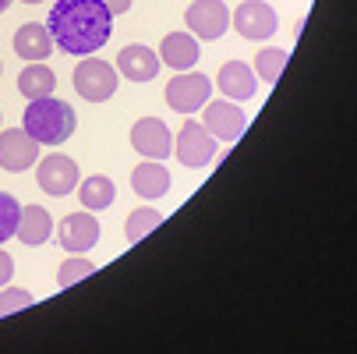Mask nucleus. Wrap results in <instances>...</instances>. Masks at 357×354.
<instances>
[{
  "label": "nucleus",
  "mask_w": 357,
  "mask_h": 354,
  "mask_svg": "<svg viewBox=\"0 0 357 354\" xmlns=\"http://www.w3.org/2000/svg\"><path fill=\"white\" fill-rule=\"evenodd\" d=\"M50 36L54 46L71 57H92L114 36V15L99 0H57L50 8Z\"/></svg>",
  "instance_id": "obj_1"
},
{
  "label": "nucleus",
  "mask_w": 357,
  "mask_h": 354,
  "mask_svg": "<svg viewBox=\"0 0 357 354\" xmlns=\"http://www.w3.org/2000/svg\"><path fill=\"white\" fill-rule=\"evenodd\" d=\"M22 128H25L39 145H64V142L75 135L78 117H75V107H68L64 99H57V96H39V99H29L25 117H22Z\"/></svg>",
  "instance_id": "obj_2"
},
{
  "label": "nucleus",
  "mask_w": 357,
  "mask_h": 354,
  "mask_svg": "<svg viewBox=\"0 0 357 354\" xmlns=\"http://www.w3.org/2000/svg\"><path fill=\"white\" fill-rule=\"evenodd\" d=\"M75 92L82 99H89V103H103V99H110L121 85L117 78V68L107 64V61H99V57H85L78 68H75Z\"/></svg>",
  "instance_id": "obj_3"
},
{
  "label": "nucleus",
  "mask_w": 357,
  "mask_h": 354,
  "mask_svg": "<svg viewBox=\"0 0 357 354\" xmlns=\"http://www.w3.org/2000/svg\"><path fill=\"white\" fill-rule=\"evenodd\" d=\"M213 96V82L202 71H177V78H170L167 85V107L177 114H195L209 103Z\"/></svg>",
  "instance_id": "obj_4"
},
{
  "label": "nucleus",
  "mask_w": 357,
  "mask_h": 354,
  "mask_svg": "<svg viewBox=\"0 0 357 354\" xmlns=\"http://www.w3.org/2000/svg\"><path fill=\"white\" fill-rule=\"evenodd\" d=\"M174 153L184 167L198 170V167H206L213 163L216 156V138L206 131V124H198V121H184V128L177 131V142H174Z\"/></svg>",
  "instance_id": "obj_5"
},
{
  "label": "nucleus",
  "mask_w": 357,
  "mask_h": 354,
  "mask_svg": "<svg viewBox=\"0 0 357 354\" xmlns=\"http://www.w3.org/2000/svg\"><path fill=\"white\" fill-rule=\"evenodd\" d=\"M230 25H234L244 39L266 43V39H273V36H276L280 18H276V11L266 4V0H244V4L230 15Z\"/></svg>",
  "instance_id": "obj_6"
},
{
  "label": "nucleus",
  "mask_w": 357,
  "mask_h": 354,
  "mask_svg": "<svg viewBox=\"0 0 357 354\" xmlns=\"http://www.w3.org/2000/svg\"><path fill=\"white\" fill-rule=\"evenodd\" d=\"M78 177H82L78 174V163L71 156H64V153H50L46 160H36V181H39L43 191H50L54 198L71 195L75 184H78Z\"/></svg>",
  "instance_id": "obj_7"
},
{
  "label": "nucleus",
  "mask_w": 357,
  "mask_h": 354,
  "mask_svg": "<svg viewBox=\"0 0 357 354\" xmlns=\"http://www.w3.org/2000/svg\"><path fill=\"white\" fill-rule=\"evenodd\" d=\"M184 22H188V32L195 39H220L230 29V8L223 0H195L184 15Z\"/></svg>",
  "instance_id": "obj_8"
},
{
  "label": "nucleus",
  "mask_w": 357,
  "mask_h": 354,
  "mask_svg": "<svg viewBox=\"0 0 357 354\" xmlns=\"http://www.w3.org/2000/svg\"><path fill=\"white\" fill-rule=\"evenodd\" d=\"M131 149L142 153L145 160H167L174 153V135L167 128V121L160 117H142L131 128Z\"/></svg>",
  "instance_id": "obj_9"
},
{
  "label": "nucleus",
  "mask_w": 357,
  "mask_h": 354,
  "mask_svg": "<svg viewBox=\"0 0 357 354\" xmlns=\"http://www.w3.org/2000/svg\"><path fill=\"white\" fill-rule=\"evenodd\" d=\"M36 160H39V142L25 128L0 131V167L8 174H25L29 167H36Z\"/></svg>",
  "instance_id": "obj_10"
},
{
  "label": "nucleus",
  "mask_w": 357,
  "mask_h": 354,
  "mask_svg": "<svg viewBox=\"0 0 357 354\" xmlns=\"http://www.w3.org/2000/svg\"><path fill=\"white\" fill-rule=\"evenodd\" d=\"M206 131L213 135V138H220V142H237L241 135H244V124H248V117H244V110L234 103V99H209L206 107Z\"/></svg>",
  "instance_id": "obj_11"
},
{
  "label": "nucleus",
  "mask_w": 357,
  "mask_h": 354,
  "mask_svg": "<svg viewBox=\"0 0 357 354\" xmlns=\"http://www.w3.org/2000/svg\"><path fill=\"white\" fill-rule=\"evenodd\" d=\"M57 241H61V248L71 251V256H85V251L96 248V241H99V220L89 209L85 213H71V216L61 220Z\"/></svg>",
  "instance_id": "obj_12"
},
{
  "label": "nucleus",
  "mask_w": 357,
  "mask_h": 354,
  "mask_svg": "<svg viewBox=\"0 0 357 354\" xmlns=\"http://www.w3.org/2000/svg\"><path fill=\"white\" fill-rule=\"evenodd\" d=\"M117 71L131 82H152L160 75V54L142 43H128L117 54Z\"/></svg>",
  "instance_id": "obj_13"
},
{
  "label": "nucleus",
  "mask_w": 357,
  "mask_h": 354,
  "mask_svg": "<svg viewBox=\"0 0 357 354\" xmlns=\"http://www.w3.org/2000/svg\"><path fill=\"white\" fill-rule=\"evenodd\" d=\"M198 57H202V46L191 32H170L160 43V61L174 71H191L198 64Z\"/></svg>",
  "instance_id": "obj_14"
},
{
  "label": "nucleus",
  "mask_w": 357,
  "mask_h": 354,
  "mask_svg": "<svg viewBox=\"0 0 357 354\" xmlns=\"http://www.w3.org/2000/svg\"><path fill=\"white\" fill-rule=\"evenodd\" d=\"M54 50H57V46H54V36H50V29L39 25V22H25V25L15 32V54L25 57L29 64H32V61H46Z\"/></svg>",
  "instance_id": "obj_15"
},
{
  "label": "nucleus",
  "mask_w": 357,
  "mask_h": 354,
  "mask_svg": "<svg viewBox=\"0 0 357 354\" xmlns=\"http://www.w3.org/2000/svg\"><path fill=\"white\" fill-rule=\"evenodd\" d=\"M216 82H220L227 99H241V103H248V99L255 96V89H259V78H255L251 64H244V61H227L220 68Z\"/></svg>",
  "instance_id": "obj_16"
},
{
  "label": "nucleus",
  "mask_w": 357,
  "mask_h": 354,
  "mask_svg": "<svg viewBox=\"0 0 357 354\" xmlns=\"http://www.w3.org/2000/svg\"><path fill=\"white\" fill-rule=\"evenodd\" d=\"M131 188L135 195L142 198H163L170 191V170L163 167V160H149V163H138L131 170Z\"/></svg>",
  "instance_id": "obj_17"
},
{
  "label": "nucleus",
  "mask_w": 357,
  "mask_h": 354,
  "mask_svg": "<svg viewBox=\"0 0 357 354\" xmlns=\"http://www.w3.org/2000/svg\"><path fill=\"white\" fill-rule=\"evenodd\" d=\"M18 241L36 248V244H46L50 234H54V216H50L43 206H22V220H18Z\"/></svg>",
  "instance_id": "obj_18"
},
{
  "label": "nucleus",
  "mask_w": 357,
  "mask_h": 354,
  "mask_svg": "<svg viewBox=\"0 0 357 354\" xmlns=\"http://www.w3.org/2000/svg\"><path fill=\"white\" fill-rule=\"evenodd\" d=\"M78 198H82V206H85L89 213H103V209H110V206H114L117 188H114V181H110V177L92 174V177H85V181H82Z\"/></svg>",
  "instance_id": "obj_19"
},
{
  "label": "nucleus",
  "mask_w": 357,
  "mask_h": 354,
  "mask_svg": "<svg viewBox=\"0 0 357 354\" xmlns=\"http://www.w3.org/2000/svg\"><path fill=\"white\" fill-rule=\"evenodd\" d=\"M57 89V75L50 71L43 61H32L22 75H18V92L25 99H39V96H54Z\"/></svg>",
  "instance_id": "obj_20"
},
{
  "label": "nucleus",
  "mask_w": 357,
  "mask_h": 354,
  "mask_svg": "<svg viewBox=\"0 0 357 354\" xmlns=\"http://www.w3.org/2000/svg\"><path fill=\"white\" fill-rule=\"evenodd\" d=\"M287 61H290L287 50H280V46H266V50H259V57H255V68H251V71H255V78H262V82L276 85V82L283 78Z\"/></svg>",
  "instance_id": "obj_21"
},
{
  "label": "nucleus",
  "mask_w": 357,
  "mask_h": 354,
  "mask_svg": "<svg viewBox=\"0 0 357 354\" xmlns=\"http://www.w3.org/2000/svg\"><path fill=\"white\" fill-rule=\"evenodd\" d=\"M163 223V216H160V209H152V206H142V209H135L128 220H124V237L131 241V244H138L149 230H156Z\"/></svg>",
  "instance_id": "obj_22"
},
{
  "label": "nucleus",
  "mask_w": 357,
  "mask_h": 354,
  "mask_svg": "<svg viewBox=\"0 0 357 354\" xmlns=\"http://www.w3.org/2000/svg\"><path fill=\"white\" fill-rule=\"evenodd\" d=\"M18 220H22V206H18V198H15L11 191H0V244L15 237Z\"/></svg>",
  "instance_id": "obj_23"
},
{
  "label": "nucleus",
  "mask_w": 357,
  "mask_h": 354,
  "mask_svg": "<svg viewBox=\"0 0 357 354\" xmlns=\"http://www.w3.org/2000/svg\"><path fill=\"white\" fill-rule=\"evenodd\" d=\"M92 273H96V266H92L85 256H71V259L61 263V270H57V283H61V287H71V283L92 276Z\"/></svg>",
  "instance_id": "obj_24"
},
{
  "label": "nucleus",
  "mask_w": 357,
  "mask_h": 354,
  "mask_svg": "<svg viewBox=\"0 0 357 354\" xmlns=\"http://www.w3.org/2000/svg\"><path fill=\"white\" fill-rule=\"evenodd\" d=\"M32 305V294L22 290V287H0V319L11 316V312H22Z\"/></svg>",
  "instance_id": "obj_25"
},
{
  "label": "nucleus",
  "mask_w": 357,
  "mask_h": 354,
  "mask_svg": "<svg viewBox=\"0 0 357 354\" xmlns=\"http://www.w3.org/2000/svg\"><path fill=\"white\" fill-rule=\"evenodd\" d=\"M15 276V259L8 256V251H0V287H8Z\"/></svg>",
  "instance_id": "obj_26"
},
{
  "label": "nucleus",
  "mask_w": 357,
  "mask_h": 354,
  "mask_svg": "<svg viewBox=\"0 0 357 354\" xmlns=\"http://www.w3.org/2000/svg\"><path fill=\"white\" fill-rule=\"evenodd\" d=\"M99 4H103V8H107V11L117 18V15H128V11H131L135 0H99Z\"/></svg>",
  "instance_id": "obj_27"
},
{
  "label": "nucleus",
  "mask_w": 357,
  "mask_h": 354,
  "mask_svg": "<svg viewBox=\"0 0 357 354\" xmlns=\"http://www.w3.org/2000/svg\"><path fill=\"white\" fill-rule=\"evenodd\" d=\"M8 8H11V0H0V15H4Z\"/></svg>",
  "instance_id": "obj_28"
},
{
  "label": "nucleus",
  "mask_w": 357,
  "mask_h": 354,
  "mask_svg": "<svg viewBox=\"0 0 357 354\" xmlns=\"http://www.w3.org/2000/svg\"><path fill=\"white\" fill-rule=\"evenodd\" d=\"M22 4H43V0H22Z\"/></svg>",
  "instance_id": "obj_29"
},
{
  "label": "nucleus",
  "mask_w": 357,
  "mask_h": 354,
  "mask_svg": "<svg viewBox=\"0 0 357 354\" xmlns=\"http://www.w3.org/2000/svg\"><path fill=\"white\" fill-rule=\"evenodd\" d=\"M0 71H4V64H0Z\"/></svg>",
  "instance_id": "obj_30"
}]
</instances>
